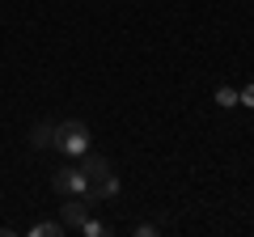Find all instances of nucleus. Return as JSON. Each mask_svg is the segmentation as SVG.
<instances>
[{"mask_svg":"<svg viewBox=\"0 0 254 237\" xmlns=\"http://www.w3.org/2000/svg\"><path fill=\"white\" fill-rule=\"evenodd\" d=\"M81 170H85V178H89V203H98V199H115V195H119V174L110 170L106 157L85 153V157H81Z\"/></svg>","mask_w":254,"mask_h":237,"instance_id":"obj_1","label":"nucleus"},{"mask_svg":"<svg viewBox=\"0 0 254 237\" xmlns=\"http://www.w3.org/2000/svg\"><path fill=\"white\" fill-rule=\"evenodd\" d=\"M89 144H93V136H89V127H85L81 118H64V123H60V131H55V148H60V153L85 157Z\"/></svg>","mask_w":254,"mask_h":237,"instance_id":"obj_2","label":"nucleus"},{"mask_svg":"<svg viewBox=\"0 0 254 237\" xmlns=\"http://www.w3.org/2000/svg\"><path fill=\"white\" fill-rule=\"evenodd\" d=\"M51 186H55L60 195H89V178H85L81 161H76V165H64V170H55Z\"/></svg>","mask_w":254,"mask_h":237,"instance_id":"obj_3","label":"nucleus"},{"mask_svg":"<svg viewBox=\"0 0 254 237\" xmlns=\"http://www.w3.org/2000/svg\"><path fill=\"white\" fill-rule=\"evenodd\" d=\"M93 216V208H89V195H64V208H60V225L72 233V229H81L85 220Z\"/></svg>","mask_w":254,"mask_h":237,"instance_id":"obj_4","label":"nucleus"},{"mask_svg":"<svg viewBox=\"0 0 254 237\" xmlns=\"http://www.w3.org/2000/svg\"><path fill=\"white\" fill-rule=\"evenodd\" d=\"M55 131H60V123H51V118L34 123V127H30V148H38V153H51V148H55Z\"/></svg>","mask_w":254,"mask_h":237,"instance_id":"obj_5","label":"nucleus"},{"mask_svg":"<svg viewBox=\"0 0 254 237\" xmlns=\"http://www.w3.org/2000/svg\"><path fill=\"white\" fill-rule=\"evenodd\" d=\"M68 229L60 225V220H38V225H30V237H64Z\"/></svg>","mask_w":254,"mask_h":237,"instance_id":"obj_6","label":"nucleus"},{"mask_svg":"<svg viewBox=\"0 0 254 237\" xmlns=\"http://www.w3.org/2000/svg\"><path fill=\"white\" fill-rule=\"evenodd\" d=\"M76 233H81V237H106V233H110V225H106V220H98V216H89L81 229H76Z\"/></svg>","mask_w":254,"mask_h":237,"instance_id":"obj_7","label":"nucleus"},{"mask_svg":"<svg viewBox=\"0 0 254 237\" xmlns=\"http://www.w3.org/2000/svg\"><path fill=\"white\" fill-rule=\"evenodd\" d=\"M216 106H225V110L237 106V89H233V85H220V89H216Z\"/></svg>","mask_w":254,"mask_h":237,"instance_id":"obj_8","label":"nucleus"},{"mask_svg":"<svg viewBox=\"0 0 254 237\" xmlns=\"http://www.w3.org/2000/svg\"><path fill=\"white\" fill-rule=\"evenodd\" d=\"M237 106H250L254 110V81L246 85V89H237Z\"/></svg>","mask_w":254,"mask_h":237,"instance_id":"obj_9","label":"nucleus"},{"mask_svg":"<svg viewBox=\"0 0 254 237\" xmlns=\"http://www.w3.org/2000/svg\"><path fill=\"white\" fill-rule=\"evenodd\" d=\"M136 237H157V225H136Z\"/></svg>","mask_w":254,"mask_h":237,"instance_id":"obj_10","label":"nucleus"}]
</instances>
